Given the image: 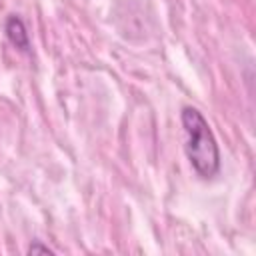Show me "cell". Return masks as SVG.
<instances>
[{
    "instance_id": "obj_1",
    "label": "cell",
    "mask_w": 256,
    "mask_h": 256,
    "mask_svg": "<svg viewBox=\"0 0 256 256\" xmlns=\"http://www.w3.org/2000/svg\"><path fill=\"white\" fill-rule=\"evenodd\" d=\"M180 120L186 134L184 150L194 172L204 180L214 178L220 172V150L214 132L208 126V120L192 106L182 108Z\"/></svg>"
},
{
    "instance_id": "obj_2",
    "label": "cell",
    "mask_w": 256,
    "mask_h": 256,
    "mask_svg": "<svg viewBox=\"0 0 256 256\" xmlns=\"http://www.w3.org/2000/svg\"><path fill=\"white\" fill-rule=\"evenodd\" d=\"M4 32H6V38L10 40V44L14 48H18L20 52H30V36L26 32V26H24L22 18H18L16 14L8 16Z\"/></svg>"
},
{
    "instance_id": "obj_3",
    "label": "cell",
    "mask_w": 256,
    "mask_h": 256,
    "mask_svg": "<svg viewBox=\"0 0 256 256\" xmlns=\"http://www.w3.org/2000/svg\"><path fill=\"white\" fill-rule=\"evenodd\" d=\"M28 252H30V254H36V252H42V254H52V248H48V246H44V244H40V242L36 240V242H32V244L28 246Z\"/></svg>"
}]
</instances>
